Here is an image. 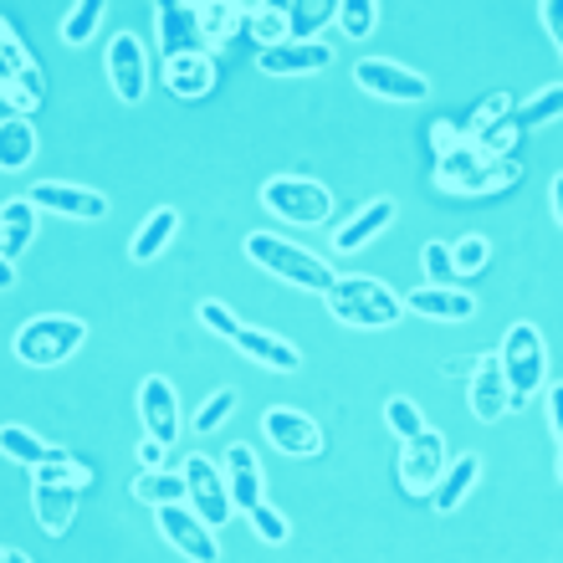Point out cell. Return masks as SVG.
Listing matches in <instances>:
<instances>
[{
  "label": "cell",
  "mask_w": 563,
  "mask_h": 563,
  "mask_svg": "<svg viewBox=\"0 0 563 563\" xmlns=\"http://www.w3.org/2000/svg\"><path fill=\"white\" fill-rule=\"evenodd\" d=\"M328 21H339V5H328V0H292L287 5V42H318L312 31H323Z\"/></svg>",
  "instance_id": "cell-30"
},
{
  "label": "cell",
  "mask_w": 563,
  "mask_h": 563,
  "mask_svg": "<svg viewBox=\"0 0 563 563\" xmlns=\"http://www.w3.org/2000/svg\"><path fill=\"white\" fill-rule=\"evenodd\" d=\"M559 482H563V456H559Z\"/></svg>",
  "instance_id": "cell-53"
},
{
  "label": "cell",
  "mask_w": 563,
  "mask_h": 563,
  "mask_svg": "<svg viewBox=\"0 0 563 563\" xmlns=\"http://www.w3.org/2000/svg\"><path fill=\"white\" fill-rule=\"evenodd\" d=\"M466 400H472V416L482 420V426H492V420L507 416L512 395H507V374H503V358H497V354H482V358H476Z\"/></svg>",
  "instance_id": "cell-16"
},
{
  "label": "cell",
  "mask_w": 563,
  "mask_h": 563,
  "mask_svg": "<svg viewBox=\"0 0 563 563\" xmlns=\"http://www.w3.org/2000/svg\"><path fill=\"white\" fill-rule=\"evenodd\" d=\"M154 21H159L164 62L185 57V52H206V46H200V5H190V0H169V5L154 11Z\"/></svg>",
  "instance_id": "cell-18"
},
{
  "label": "cell",
  "mask_w": 563,
  "mask_h": 563,
  "mask_svg": "<svg viewBox=\"0 0 563 563\" xmlns=\"http://www.w3.org/2000/svg\"><path fill=\"white\" fill-rule=\"evenodd\" d=\"M11 287H15V262L0 256V292H11Z\"/></svg>",
  "instance_id": "cell-51"
},
{
  "label": "cell",
  "mask_w": 563,
  "mask_h": 563,
  "mask_svg": "<svg viewBox=\"0 0 563 563\" xmlns=\"http://www.w3.org/2000/svg\"><path fill=\"white\" fill-rule=\"evenodd\" d=\"M262 435L277 445L282 456H318L323 451V426L302 416V410H282V405L262 416Z\"/></svg>",
  "instance_id": "cell-15"
},
{
  "label": "cell",
  "mask_w": 563,
  "mask_h": 563,
  "mask_svg": "<svg viewBox=\"0 0 563 563\" xmlns=\"http://www.w3.org/2000/svg\"><path fill=\"white\" fill-rule=\"evenodd\" d=\"M82 487H88V466L77 456H67V451L31 472V507H36V522H42L46 538H62L77 522V497H82Z\"/></svg>",
  "instance_id": "cell-1"
},
{
  "label": "cell",
  "mask_w": 563,
  "mask_h": 563,
  "mask_svg": "<svg viewBox=\"0 0 563 563\" xmlns=\"http://www.w3.org/2000/svg\"><path fill=\"white\" fill-rule=\"evenodd\" d=\"M236 389H216V395H210L206 405H200V410H195L190 416V430L195 435H216V430L225 426V420H231V410H236Z\"/></svg>",
  "instance_id": "cell-36"
},
{
  "label": "cell",
  "mask_w": 563,
  "mask_h": 563,
  "mask_svg": "<svg viewBox=\"0 0 563 563\" xmlns=\"http://www.w3.org/2000/svg\"><path fill=\"white\" fill-rule=\"evenodd\" d=\"M445 476V435L441 430H420L400 445V492L405 497H430L435 482Z\"/></svg>",
  "instance_id": "cell-10"
},
{
  "label": "cell",
  "mask_w": 563,
  "mask_h": 563,
  "mask_svg": "<svg viewBox=\"0 0 563 563\" xmlns=\"http://www.w3.org/2000/svg\"><path fill=\"white\" fill-rule=\"evenodd\" d=\"M354 82L385 103H426L430 98V77L426 73H410L405 62H389V57H364L354 67Z\"/></svg>",
  "instance_id": "cell-9"
},
{
  "label": "cell",
  "mask_w": 563,
  "mask_h": 563,
  "mask_svg": "<svg viewBox=\"0 0 563 563\" xmlns=\"http://www.w3.org/2000/svg\"><path fill=\"white\" fill-rule=\"evenodd\" d=\"M430 144H435V159H445V154H456L461 144H466V123H435L430 129Z\"/></svg>",
  "instance_id": "cell-45"
},
{
  "label": "cell",
  "mask_w": 563,
  "mask_h": 563,
  "mask_svg": "<svg viewBox=\"0 0 563 563\" xmlns=\"http://www.w3.org/2000/svg\"><path fill=\"white\" fill-rule=\"evenodd\" d=\"M512 119H518V129L528 134V129H549V123L563 119V82H553V88L533 92L522 108H512Z\"/></svg>",
  "instance_id": "cell-33"
},
{
  "label": "cell",
  "mask_w": 563,
  "mask_h": 563,
  "mask_svg": "<svg viewBox=\"0 0 563 563\" xmlns=\"http://www.w3.org/2000/svg\"><path fill=\"white\" fill-rule=\"evenodd\" d=\"M164 82L175 98H206L216 88V62L210 52H185V57H169L164 62Z\"/></svg>",
  "instance_id": "cell-23"
},
{
  "label": "cell",
  "mask_w": 563,
  "mask_h": 563,
  "mask_svg": "<svg viewBox=\"0 0 563 563\" xmlns=\"http://www.w3.org/2000/svg\"><path fill=\"white\" fill-rule=\"evenodd\" d=\"M231 343L241 349V358H252V364H262V369H272V374H297L302 369L297 343L277 339V333H267V328H241Z\"/></svg>",
  "instance_id": "cell-21"
},
{
  "label": "cell",
  "mask_w": 563,
  "mask_h": 563,
  "mask_svg": "<svg viewBox=\"0 0 563 563\" xmlns=\"http://www.w3.org/2000/svg\"><path fill=\"white\" fill-rule=\"evenodd\" d=\"M256 62H262L267 77H312L333 62V46L328 42H282V46L256 52Z\"/></svg>",
  "instance_id": "cell-17"
},
{
  "label": "cell",
  "mask_w": 563,
  "mask_h": 563,
  "mask_svg": "<svg viewBox=\"0 0 563 563\" xmlns=\"http://www.w3.org/2000/svg\"><path fill=\"white\" fill-rule=\"evenodd\" d=\"M36 241V206L31 200H5L0 206V256L15 262L21 252H31Z\"/></svg>",
  "instance_id": "cell-25"
},
{
  "label": "cell",
  "mask_w": 563,
  "mask_h": 563,
  "mask_svg": "<svg viewBox=\"0 0 563 563\" xmlns=\"http://www.w3.org/2000/svg\"><path fill=\"white\" fill-rule=\"evenodd\" d=\"M241 21H246V5H231V0H210V5H200V46H206V52L225 46L241 31Z\"/></svg>",
  "instance_id": "cell-28"
},
{
  "label": "cell",
  "mask_w": 563,
  "mask_h": 563,
  "mask_svg": "<svg viewBox=\"0 0 563 563\" xmlns=\"http://www.w3.org/2000/svg\"><path fill=\"white\" fill-rule=\"evenodd\" d=\"M139 420H144V435L159 445L179 441V395L164 374H148L139 385Z\"/></svg>",
  "instance_id": "cell-14"
},
{
  "label": "cell",
  "mask_w": 563,
  "mask_h": 563,
  "mask_svg": "<svg viewBox=\"0 0 563 563\" xmlns=\"http://www.w3.org/2000/svg\"><path fill=\"white\" fill-rule=\"evenodd\" d=\"M0 456L15 461V466H26V472H36V466H46V461H57L62 451L57 445L36 441L26 426H0Z\"/></svg>",
  "instance_id": "cell-27"
},
{
  "label": "cell",
  "mask_w": 563,
  "mask_h": 563,
  "mask_svg": "<svg viewBox=\"0 0 563 563\" xmlns=\"http://www.w3.org/2000/svg\"><path fill=\"white\" fill-rule=\"evenodd\" d=\"M31 159H36V129H31V119H0V169L15 175Z\"/></svg>",
  "instance_id": "cell-29"
},
{
  "label": "cell",
  "mask_w": 563,
  "mask_h": 563,
  "mask_svg": "<svg viewBox=\"0 0 563 563\" xmlns=\"http://www.w3.org/2000/svg\"><path fill=\"white\" fill-rule=\"evenodd\" d=\"M543 26H549L553 46H559V57H563V0H543Z\"/></svg>",
  "instance_id": "cell-47"
},
{
  "label": "cell",
  "mask_w": 563,
  "mask_h": 563,
  "mask_svg": "<svg viewBox=\"0 0 563 563\" xmlns=\"http://www.w3.org/2000/svg\"><path fill=\"white\" fill-rule=\"evenodd\" d=\"M108 82L119 92V103L139 108L148 92V57H144V42H139L134 31H113V42H108Z\"/></svg>",
  "instance_id": "cell-11"
},
{
  "label": "cell",
  "mask_w": 563,
  "mask_h": 563,
  "mask_svg": "<svg viewBox=\"0 0 563 563\" xmlns=\"http://www.w3.org/2000/svg\"><path fill=\"white\" fill-rule=\"evenodd\" d=\"M88 339V323L82 318H67V312H42V318H26L15 328V358L31 364V369H57L62 358H73Z\"/></svg>",
  "instance_id": "cell-4"
},
{
  "label": "cell",
  "mask_w": 563,
  "mask_h": 563,
  "mask_svg": "<svg viewBox=\"0 0 563 563\" xmlns=\"http://www.w3.org/2000/svg\"><path fill=\"white\" fill-rule=\"evenodd\" d=\"M389 225H395V200H389V195H374L369 206L358 210L354 221H349L339 236H333V246H339L343 256H354V252H364L374 236H385Z\"/></svg>",
  "instance_id": "cell-22"
},
{
  "label": "cell",
  "mask_w": 563,
  "mask_h": 563,
  "mask_svg": "<svg viewBox=\"0 0 563 563\" xmlns=\"http://www.w3.org/2000/svg\"><path fill=\"white\" fill-rule=\"evenodd\" d=\"M164 456H169V445H159V441H139V472H164Z\"/></svg>",
  "instance_id": "cell-46"
},
{
  "label": "cell",
  "mask_w": 563,
  "mask_h": 563,
  "mask_svg": "<svg viewBox=\"0 0 563 563\" xmlns=\"http://www.w3.org/2000/svg\"><path fill=\"white\" fill-rule=\"evenodd\" d=\"M0 563H31L21 549H0Z\"/></svg>",
  "instance_id": "cell-52"
},
{
  "label": "cell",
  "mask_w": 563,
  "mask_h": 563,
  "mask_svg": "<svg viewBox=\"0 0 563 563\" xmlns=\"http://www.w3.org/2000/svg\"><path fill=\"white\" fill-rule=\"evenodd\" d=\"M26 200L36 210L67 216V221H103L108 216V195L88 190V185H62V179H42V185H31Z\"/></svg>",
  "instance_id": "cell-13"
},
{
  "label": "cell",
  "mask_w": 563,
  "mask_h": 563,
  "mask_svg": "<svg viewBox=\"0 0 563 563\" xmlns=\"http://www.w3.org/2000/svg\"><path fill=\"white\" fill-rule=\"evenodd\" d=\"M487 236H476V231H466V236H456V246H451V262H456V277H476V272L487 267Z\"/></svg>",
  "instance_id": "cell-39"
},
{
  "label": "cell",
  "mask_w": 563,
  "mask_h": 563,
  "mask_svg": "<svg viewBox=\"0 0 563 563\" xmlns=\"http://www.w3.org/2000/svg\"><path fill=\"white\" fill-rule=\"evenodd\" d=\"M441 369H445V374H466V379H472V369H476V358H445Z\"/></svg>",
  "instance_id": "cell-50"
},
{
  "label": "cell",
  "mask_w": 563,
  "mask_h": 563,
  "mask_svg": "<svg viewBox=\"0 0 563 563\" xmlns=\"http://www.w3.org/2000/svg\"><path fill=\"white\" fill-rule=\"evenodd\" d=\"M374 26H379V5H374V0H343L339 5V31L343 36L364 42V36H374Z\"/></svg>",
  "instance_id": "cell-37"
},
{
  "label": "cell",
  "mask_w": 563,
  "mask_h": 563,
  "mask_svg": "<svg viewBox=\"0 0 563 563\" xmlns=\"http://www.w3.org/2000/svg\"><path fill=\"white\" fill-rule=\"evenodd\" d=\"M328 312L339 318L343 328H395L405 318V302L389 292L379 277H364V272H349V277L333 282V292H328Z\"/></svg>",
  "instance_id": "cell-3"
},
{
  "label": "cell",
  "mask_w": 563,
  "mask_h": 563,
  "mask_svg": "<svg viewBox=\"0 0 563 563\" xmlns=\"http://www.w3.org/2000/svg\"><path fill=\"white\" fill-rule=\"evenodd\" d=\"M385 426L400 435V441H410V435H420L426 430V416H420L416 400H405V395H395V400H385Z\"/></svg>",
  "instance_id": "cell-40"
},
{
  "label": "cell",
  "mask_w": 563,
  "mask_h": 563,
  "mask_svg": "<svg viewBox=\"0 0 563 563\" xmlns=\"http://www.w3.org/2000/svg\"><path fill=\"white\" fill-rule=\"evenodd\" d=\"M42 67H26L21 77H11V82H0V98H5V108H11V119H26V113H36V103H42Z\"/></svg>",
  "instance_id": "cell-34"
},
{
  "label": "cell",
  "mask_w": 563,
  "mask_h": 563,
  "mask_svg": "<svg viewBox=\"0 0 563 563\" xmlns=\"http://www.w3.org/2000/svg\"><path fill=\"white\" fill-rule=\"evenodd\" d=\"M175 231H179V210L175 206H159L134 231V241H129V256H134V262H154V256H159L164 246L175 241Z\"/></svg>",
  "instance_id": "cell-26"
},
{
  "label": "cell",
  "mask_w": 563,
  "mask_h": 563,
  "mask_svg": "<svg viewBox=\"0 0 563 563\" xmlns=\"http://www.w3.org/2000/svg\"><path fill=\"white\" fill-rule=\"evenodd\" d=\"M507 113H512V98H507V92H492L487 103H482V108L472 113V123H466V134H476V129H487V123L507 119Z\"/></svg>",
  "instance_id": "cell-44"
},
{
  "label": "cell",
  "mask_w": 563,
  "mask_h": 563,
  "mask_svg": "<svg viewBox=\"0 0 563 563\" xmlns=\"http://www.w3.org/2000/svg\"><path fill=\"white\" fill-rule=\"evenodd\" d=\"M549 430H553V441L563 445V385L549 389Z\"/></svg>",
  "instance_id": "cell-48"
},
{
  "label": "cell",
  "mask_w": 563,
  "mask_h": 563,
  "mask_svg": "<svg viewBox=\"0 0 563 563\" xmlns=\"http://www.w3.org/2000/svg\"><path fill=\"white\" fill-rule=\"evenodd\" d=\"M549 195H553V221H559V225H563V175H553Z\"/></svg>",
  "instance_id": "cell-49"
},
{
  "label": "cell",
  "mask_w": 563,
  "mask_h": 563,
  "mask_svg": "<svg viewBox=\"0 0 563 563\" xmlns=\"http://www.w3.org/2000/svg\"><path fill=\"white\" fill-rule=\"evenodd\" d=\"M420 267H426L430 287H451V277H456V262H451V246H445V241H430L426 252H420Z\"/></svg>",
  "instance_id": "cell-42"
},
{
  "label": "cell",
  "mask_w": 563,
  "mask_h": 563,
  "mask_svg": "<svg viewBox=\"0 0 563 563\" xmlns=\"http://www.w3.org/2000/svg\"><path fill=\"white\" fill-rule=\"evenodd\" d=\"M241 26H246V36H252L262 52L282 46L287 42V5H246V21H241Z\"/></svg>",
  "instance_id": "cell-32"
},
{
  "label": "cell",
  "mask_w": 563,
  "mask_h": 563,
  "mask_svg": "<svg viewBox=\"0 0 563 563\" xmlns=\"http://www.w3.org/2000/svg\"><path fill=\"white\" fill-rule=\"evenodd\" d=\"M134 497L144 507H154V512H159V507H179L185 503V476L179 472H139L134 476Z\"/></svg>",
  "instance_id": "cell-31"
},
{
  "label": "cell",
  "mask_w": 563,
  "mask_h": 563,
  "mask_svg": "<svg viewBox=\"0 0 563 563\" xmlns=\"http://www.w3.org/2000/svg\"><path fill=\"white\" fill-rule=\"evenodd\" d=\"M225 492H231V507H236V512H252V507H262L267 503V497H262V487H267V482H262V461H256V451L252 445H231V451H225Z\"/></svg>",
  "instance_id": "cell-19"
},
{
  "label": "cell",
  "mask_w": 563,
  "mask_h": 563,
  "mask_svg": "<svg viewBox=\"0 0 563 563\" xmlns=\"http://www.w3.org/2000/svg\"><path fill=\"white\" fill-rule=\"evenodd\" d=\"M522 179V164L518 159H492L482 148L461 144L456 154L435 159V185L451 195H497V190H512Z\"/></svg>",
  "instance_id": "cell-5"
},
{
  "label": "cell",
  "mask_w": 563,
  "mask_h": 563,
  "mask_svg": "<svg viewBox=\"0 0 563 563\" xmlns=\"http://www.w3.org/2000/svg\"><path fill=\"white\" fill-rule=\"evenodd\" d=\"M405 308L416 312V318H430V323H466L476 318V297L461 292V287H416L410 297H400Z\"/></svg>",
  "instance_id": "cell-20"
},
{
  "label": "cell",
  "mask_w": 563,
  "mask_h": 563,
  "mask_svg": "<svg viewBox=\"0 0 563 563\" xmlns=\"http://www.w3.org/2000/svg\"><path fill=\"white\" fill-rule=\"evenodd\" d=\"M26 67H36V62H31V52H26V42L15 36L11 21H0V82H11V77H21Z\"/></svg>",
  "instance_id": "cell-38"
},
{
  "label": "cell",
  "mask_w": 563,
  "mask_h": 563,
  "mask_svg": "<svg viewBox=\"0 0 563 563\" xmlns=\"http://www.w3.org/2000/svg\"><path fill=\"white\" fill-rule=\"evenodd\" d=\"M497 358H503L507 395H512L507 410H522V405L543 389V379H549V349H543V333H538L533 323H512L507 328V339H503V349H497Z\"/></svg>",
  "instance_id": "cell-6"
},
{
  "label": "cell",
  "mask_w": 563,
  "mask_h": 563,
  "mask_svg": "<svg viewBox=\"0 0 563 563\" xmlns=\"http://www.w3.org/2000/svg\"><path fill=\"white\" fill-rule=\"evenodd\" d=\"M262 206L287 225H328L333 221V195L318 185V179L302 175H277L262 185Z\"/></svg>",
  "instance_id": "cell-7"
},
{
  "label": "cell",
  "mask_w": 563,
  "mask_h": 563,
  "mask_svg": "<svg viewBox=\"0 0 563 563\" xmlns=\"http://www.w3.org/2000/svg\"><path fill=\"white\" fill-rule=\"evenodd\" d=\"M159 533L175 553H185L190 563H221V543H216V528L195 518L190 507H159Z\"/></svg>",
  "instance_id": "cell-12"
},
{
  "label": "cell",
  "mask_w": 563,
  "mask_h": 563,
  "mask_svg": "<svg viewBox=\"0 0 563 563\" xmlns=\"http://www.w3.org/2000/svg\"><path fill=\"white\" fill-rule=\"evenodd\" d=\"M246 518H252V528H256V538H262V543H287V538H292V528H287V518H282L277 507H252V512H246Z\"/></svg>",
  "instance_id": "cell-43"
},
{
  "label": "cell",
  "mask_w": 563,
  "mask_h": 563,
  "mask_svg": "<svg viewBox=\"0 0 563 563\" xmlns=\"http://www.w3.org/2000/svg\"><path fill=\"white\" fill-rule=\"evenodd\" d=\"M246 262H256L267 277L287 282V287H302V292H318V297H328L333 282H339V272L328 267L323 256L302 252L297 241L272 236V231H252V236H246Z\"/></svg>",
  "instance_id": "cell-2"
},
{
  "label": "cell",
  "mask_w": 563,
  "mask_h": 563,
  "mask_svg": "<svg viewBox=\"0 0 563 563\" xmlns=\"http://www.w3.org/2000/svg\"><path fill=\"white\" fill-rule=\"evenodd\" d=\"M108 15L103 0H82V5H73V11L62 15V42L67 46H82L92 42V31H98V21Z\"/></svg>",
  "instance_id": "cell-35"
},
{
  "label": "cell",
  "mask_w": 563,
  "mask_h": 563,
  "mask_svg": "<svg viewBox=\"0 0 563 563\" xmlns=\"http://www.w3.org/2000/svg\"><path fill=\"white\" fill-rule=\"evenodd\" d=\"M476 482H482V456H476V451H466V456H456L451 466H445V476L435 482V492H430L435 512H456V507L476 492Z\"/></svg>",
  "instance_id": "cell-24"
},
{
  "label": "cell",
  "mask_w": 563,
  "mask_h": 563,
  "mask_svg": "<svg viewBox=\"0 0 563 563\" xmlns=\"http://www.w3.org/2000/svg\"><path fill=\"white\" fill-rule=\"evenodd\" d=\"M195 318H200V328H206V333H216V339H236L241 333V323H236V312L225 308L221 297H206V302H200V312H195Z\"/></svg>",
  "instance_id": "cell-41"
},
{
  "label": "cell",
  "mask_w": 563,
  "mask_h": 563,
  "mask_svg": "<svg viewBox=\"0 0 563 563\" xmlns=\"http://www.w3.org/2000/svg\"><path fill=\"white\" fill-rule=\"evenodd\" d=\"M185 507H190L195 518L206 522V528H221V522H231V492H225V472L216 466V461L206 456H190L185 461Z\"/></svg>",
  "instance_id": "cell-8"
}]
</instances>
